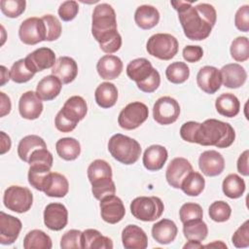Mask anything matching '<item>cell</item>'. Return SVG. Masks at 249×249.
<instances>
[{
  "label": "cell",
  "mask_w": 249,
  "mask_h": 249,
  "mask_svg": "<svg viewBox=\"0 0 249 249\" xmlns=\"http://www.w3.org/2000/svg\"><path fill=\"white\" fill-rule=\"evenodd\" d=\"M170 4L178 12L179 21L185 36L193 41L206 39L217 20L215 8L207 3L193 6V2L171 1Z\"/></svg>",
  "instance_id": "cell-1"
},
{
  "label": "cell",
  "mask_w": 249,
  "mask_h": 249,
  "mask_svg": "<svg viewBox=\"0 0 249 249\" xmlns=\"http://www.w3.org/2000/svg\"><path fill=\"white\" fill-rule=\"evenodd\" d=\"M91 34L101 51L111 54L122 47V36L118 32L115 10L107 3L98 4L92 13Z\"/></svg>",
  "instance_id": "cell-2"
},
{
  "label": "cell",
  "mask_w": 249,
  "mask_h": 249,
  "mask_svg": "<svg viewBox=\"0 0 249 249\" xmlns=\"http://www.w3.org/2000/svg\"><path fill=\"white\" fill-rule=\"evenodd\" d=\"M234 139L235 131L230 124L216 119H208L202 124H198L193 143L223 149L230 147Z\"/></svg>",
  "instance_id": "cell-3"
},
{
  "label": "cell",
  "mask_w": 249,
  "mask_h": 249,
  "mask_svg": "<svg viewBox=\"0 0 249 249\" xmlns=\"http://www.w3.org/2000/svg\"><path fill=\"white\" fill-rule=\"evenodd\" d=\"M108 151L121 163H135L141 155V146L135 139L122 133L114 134L108 142Z\"/></svg>",
  "instance_id": "cell-4"
},
{
  "label": "cell",
  "mask_w": 249,
  "mask_h": 249,
  "mask_svg": "<svg viewBox=\"0 0 249 249\" xmlns=\"http://www.w3.org/2000/svg\"><path fill=\"white\" fill-rule=\"evenodd\" d=\"M163 210V202L158 196H138L130 203L132 216L143 222L156 221L162 215Z\"/></svg>",
  "instance_id": "cell-5"
},
{
  "label": "cell",
  "mask_w": 249,
  "mask_h": 249,
  "mask_svg": "<svg viewBox=\"0 0 249 249\" xmlns=\"http://www.w3.org/2000/svg\"><path fill=\"white\" fill-rule=\"evenodd\" d=\"M146 49L152 56L161 60H170L177 54L179 44L171 34L156 33L148 39Z\"/></svg>",
  "instance_id": "cell-6"
},
{
  "label": "cell",
  "mask_w": 249,
  "mask_h": 249,
  "mask_svg": "<svg viewBox=\"0 0 249 249\" xmlns=\"http://www.w3.org/2000/svg\"><path fill=\"white\" fill-rule=\"evenodd\" d=\"M3 202L9 210L17 213H24L32 206L33 195L26 187L13 185L5 190Z\"/></svg>",
  "instance_id": "cell-7"
},
{
  "label": "cell",
  "mask_w": 249,
  "mask_h": 249,
  "mask_svg": "<svg viewBox=\"0 0 249 249\" xmlns=\"http://www.w3.org/2000/svg\"><path fill=\"white\" fill-rule=\"evenodd\" d=\"M149 116V109L146 104L140 101L128 103L119 114L118 124L126 130H132L139 127Z\"/></svg>",
  "instance_id": "cell-8"
},
{
  "label": "cell",
  "mask_w": 249,
  "mask_h": 249,
  "mask_svg": "<svg viewBox=\"0 0 249 249\" xmlns=\"http://www.w3.org/2000/svg\"><path fill=\"white\" fill-rule=\"evenodd\" d=\"M180 115V105L178 101L170 96L160 97L154 104V120L162 125L175 123Z\"/></svg>",
  "instance_id": "cell-9"
},
{
  "label": "cell",
  "mask_w": 249,
  "mask_h": 249,
  "mask_svg": "<svg viewBox=\"0 0 249 249\" xmlns=\"http://www.w3.org/2000/svg\"><path fill=\"white\" fill-rule=\"evenodd\" d=\"M112 167L104 160H95L88 167V178L91 190H104L114 184L112 180Z\"/></svg>",
  "instance_id": "cell-10"
},
{
  "label": "cell",
  "mask_w": 249,
  "mask_h": 249,
  "mask_svg": "<svg viewBox=\"0 0 249 249\" xmlns=\"http://www.w3.org/2000/svg\"><path fill=\"white\" fill-rule=\"evenodd\" d=\"M46 25L42 18H28L21 22L18 29V37L26 45L32 46L46 41Z\"/></svg>",
  "instance_id": "cell-11"
},
{
  "label": "cell",
  "mask_w": 249,
  "mask_h": 249,
  "mask_svg": "<svg viewBox=\"0 0 249 249\" xmlns=\"http://www.w3.org/2000/svg\"><path fill=\"white\" fill-rule=\"evenodd\" d=\"M100 215L103 221L109 224H117L125 215V208L122 199L115 196H107L100 200Z\"/></svg>",
  "instance_id": "cell-12"
},
{
  "label": "cell",
  "mask_w": 249,
  "mask_h": 249,
  "mask_svg": "<svg viewBox=\"0 0 249 249\" xmlns=\"http://www.w3.org/2000/svg\"><path fill=\"white\" fill-rule=\"evenodd\" d=\"M68 223L67 208L59 202H52L45 207L44 224L52 231H61Z\"/></svg>",
  "instance_id": "cell-13"
},
{
  "label": "cell",
  "mask_w": 249,
  "mask_h": 249,
  "mask_svg": "<svg viewBox=\"0 0 249 249\" xmlns=\"http://www.w3.org/2000/svg\"><path fill=\"white\" fill-rule=\"evenodd\" d=\"M193 171L191 162L185 158H174L167 166L165 178L169 186L174 189H180L185 177Z\"/></svg>",
  "instance_id": "cell-14"
},
{
  "label": "cell",
  "mask_w": 249,
  "mask_h": 249,
  "mask_svg": "<svg viewBox=\"0 0 249 249\" xmlns=\"http://www.w3.org/2000/svg\"><path fill=\"white\" fill-rule=\"evenodd\" d=\"M196 84L205 93L214 94L220 89L222 85L220 70L210 65L201 67L196 75Z\"/></svg>",
  "instance_id": "cell-15"
},
{
  "label": "cell",
  "mask_w": 249,
  "mask_h": 249,
  "mask_svg": "<svg viewBox=\"0 0 249 249\" xmlns=\"http://www.w3.org/2000/svg\"><path fill=\"white\" fill-rule=\"evenodd\" d=\"M24 59L29 69L34 73L53 68L56 61L54 52L46 47L33 51Z\"/></svg>",
  "instance_id": "cell-16"
},
{
  "label": "cell",
  "mask_w": 249,
  "mask_h": 249,
  "mask_svg": "<svg viewBox=\"0 0 249 249\" xmlns=\"http://www.w3.org/2000/svg\"><path fill=\"white\" fill-rule=\"evenodd\" d=\"M21 221L12 215L0 212V243L3 245L13 244L21 231Z\"/></svg>",
  "instance_id": "cell-17"
},
{
  "label": "cell",
  "mask_w": 249,
  "mask_h": 249,
  "mask_svg": "<svg viewBox=\"0 0 249 249\" xmlns=\"http://www.w3.org/2000/svg\"><path fill=\"white\" fill-rule=\"evenodd\" d=\"M198 166L204 175L208 177L218 176L225 169V160L215 150L204 151L198 158Z\"/></svg>",
  "instance_id": "cell-18"
},
{
  "label": "cell",
  "mask_w": 249,
  "mask_h": 249,
  "mask_svg": "<svg viewBox=\"0 0 249 249\" xmlns=\"http://www.w3.org/2000/svg\"><path fill=\"white\" fill-rule=\"evenodd\" d=\"M42 100L38 97L36 92L28 90L24 92L18 101V112L23 119L36 120L43 112Z\"/></svg>",
  "instance_id": "cell-19"
},
{
  "label": "cell",
  "mask_w": 249,
  "mask_h": 249,
  "mask_svg": "<svg viewBox=\"0 0 249 249\" xmlns=\"http://www.w3.org/2000/svg\"><path fill=\"white\" fill-rule=\"evenodd\" d=\"M222 84L229 89H238L244 85L247 73L244 67L238 63H229L224 65L221 70Z\"/></svg>",
  "instance_id": "cell-20"
},
{
  "label": "cell",
  "mask_w": 249,
  "mask_h": 249,
  "mask_svg": "<svg viewBox=\"0 0 249 249\" xmlns=\"http://www.w3.org/2000/svg\"><path fill=\"white\" fill-rule=\"evenodd\" d=\"M52 75L57 77L62 84H70L78 75V64L69 56H60L52 68Z\"/></svg>",
  "instance_id": "cell-21"
},
{
  "label": "cell",
  "mask_w": 249,
  "mask_h": 249,
  "mask_svg": "<svg viewBox=\"0 0 249 249\" xmlns=\"http://www.w3.org/2000/svg\"><path fill=\"white\" fill-rule=\"evenodd\" d=\"M123 61L117 55L105 54L100 57L96 63L98 75L104 80H114L118 78L123 71Z\"/></svg>",
  "instance_id": "cell-22"
},
{
  "label": "cell",
  "mask_w": 249,
  "mask_h": 249,
  "mask_svg": "<svg viewBox=\"0 0 249 249\" xmlns=\"http://www.w3.org/2000/svg\"><path fill=\"white\" fill-rule=\"evenodd\" d=\"M122 241L125 249H145L148 246L146 232L136 225H127L123 230Z\"/></svg>",
  "instance_id": "cell-23"
},
{
  "label": "cell",
  "mask_w": 249,
  "mask_h": 249,
  "mask_svg": "<svg viewBox=\"0 0 249 249\" xmlns=\"http://www.w3.org/2000/svg\"><path fill=\"white\" fill-rule=\"evenodd\" d=\"M168 153L165 147L161 145H151L143 155V164L149 171L160 170L167 160Z\"/></svg>",
  "instance_id": "cell-24"
},
{
  "label": "cell",
  "mask_w": 249,
  "mask_h": 249,
  "mask_svg": "<svg viewBox=\"0 0 249 249\" xmlns=\"http://www.w3.org/2000/svg\"><path fill=\"white\" fill-rule=\"evenodd\" d=\"M178 232L176 224L169 219H161L152 227V236L160 244H169L174 241Z\"/></svg>",
  "instance_id": "cell-25"
},
{
  "label": "cell",
  "mask_w": 249,
  "mask_h": 249,
  "mask_svg": "<svg viewBox=\"0 0 249 249\" xmlns=\"http://www.w3.org/2000/svg\"><path fill=\"white\" fill-rule=\"evenodd\" d=\"M61 89V81L54 75H48L39 81L35 92L42 101H51L60 93Z\"/></svg>",
  "instance_id": "cell-26"
},
{
  "label": "cell",
  "mask_w": 249,
  "mask_h": 249,
  "mask_svg": "<svg viewBox=\"0 0 249 249\" xmlns=\"http://www.w3.org/2000/svg\"><path fill=\"white\" fill-rule=\"evenodd\" d=\"M81 245L83 249H112L113 241L108 236L94 229H88L82 231Z\"/></svg>",
  "instance_id": "cell-27"
},
{
  "label": "cell",
  "mask_w": 249,
  "mask_h": 249,
  "mask_svg": "<svg viewBox=\"0 0 249 249\" xmlns=\"http://www.w3.org/2000/svg\"><path fill=\"white\" fill-rule=\"evenodd\" d=\"M134 21L138 27L144 30L155 27L160 21V13L151 5H141L134 13Z\"/></svg>",
  "instance_id": "cell-28"
},
{
  "label": "cell",
  "mask_w": 249,
  "mask_h": 249,
  "mask_svg": "<svg viewBox=\"0 0 249 249\" xmlns=\"http://www.w3.org/2000/svg\"><path fill=\"white\" fill-rule=\"evenodd\" d=\"M154 67L152 63L144 58H135L131 60L126 66V75L127 77L137 83H141L145 81L154 71Z\"/></svg>",
  "instance_id": "cell-29"
},
{
  "label": "cell",
  "mask_w": 249,
  "mask_h": 249,
  "mask_svg": "<svg viewBox=\"0 0 249 249\" xmlns=\"http://www.w3.org/2000/svg\"><path fill=\"white\" fill-rule=\"evenodd\" d=\"M96 104L104 109L113 107L118 100V89L109 82L101 83L94 91Z\"/></svg>",
  "instance_id": "cell-30"
},
{
  "label": "cell",
  "mask_w": 249,
  "mask_h": 249,
  "mask_svg": "<svg viewBox=\"0 0 249 249\" xmlns=\"http://www.w3.org/2000/svg\"><path fill=\"white\" fill-rule=\"evenodd\" d=\"M69 191V183L66 177L58 172H51L44 193L51 197H64Z\"/></svg>",
  "instance_id": "cell-31"
},
{
  "label": "cell",
  "mask_w": 249,
  "mask_h": 249,
  "mask_svg": "<svg viewBox=\"0 0 249 249\" xmlns=\"http://www.w3.org/2000/svg\"><path fill=\"white\" fill-rule=\"evenodd\" d=\"M215 107L220 115L227 118H233L239 113L240 102L234 94L226 92L217 97Z\"/></svg>",
  "instance_id": "cell-32"
},
{
  "label": "cell",
  "mask_w": 249,
  "mask_h": 249,
  "mask_svg": "<svg viewBox=\"0 0 249 249\" xmlns=\"http://www.w3.org/2000/svg\"><path fill=\"white\" fill-rule=\"evenodd\" d=\"M41 148H47V144L42 137L35 134L26 135L18 145V155L21 160L28 162L32 153Z\"/></svg>",
  "instance_id": "cell-33"
},
{
  "label": "cell",
  "mask_w": 249,
  "mask_h": 249,
  "mask_svg": "<svg viewBox=\"0 0 249 249\" xmlns=\"http://www.w3.org/2000/svg\"><path fill=\"white\" fill-rule=\"evenodd\" d=\"M57 155L64 160H74L81 154V145L73 137L60 138L55 143Z\"/></svg>",
  "instance_id": "cell-34"
},
{
  "label": "cell",
  "mask_w": 249,
  "mask_h": 249,
  "mask_svg": "<svg viewBox=\"0 0 249 249\" xmlns=\"http://www.w3.org/2000/svg\"><path fill=\"white\" fill-rule=\"evenodd\" d=\"M60 110L73 120L80 122L86 117L88 113V105L82 96L73 95L65 101L63 107Z\"/></svg>",
  "instance_id": "cell-35"
},
{
  "label": "cell",
  "mask_w": 249,
  "mask_h": 249,
  "mask_svg": "<svg viewBox=\"0 0 249 249\" xmlns=\"http://www.w3.org/2000/svg\"><path fill=\"white\" fill-rule=\"evenodd\" d=\"M245 182L237 174H229L223 181L222 190L226 196L230 198H239L245 192Z\"/></svg>",
  "instance_id": "cell-36"
},
{
  "label": "cell",
  "mask_w": 249,
  "mask_h": 249,
  "mask_svg": "<svg viewBox=\"0 0 249 249\" xmlns=\"http://www.w3.org/2000/svg\"><path fill=\"white\" fill-rule=\"evenodd\" d=\"M183 233L188 240L201 242L207 237L208 228L202 219L191 220L183 223Z\"/></svg>",
  "instance_id": "cell-37"
},
{
  "label": "cell",
  "mask_w": 249,
  "mask_h": 249,
  "mask_svg": "<svg viewBox=\"0 0 249 249\" xmlns=\"http://www.w3.org/2000/svg\"><path fill=\"white\" fill-rule=\"evenodd\" d=\"M52 247L51 237L41 230L30 231L23 239L24 249H51Z\"/></svg>",
  "instance_id": "cell-38"
},
{
  "label": "cell",
  "mask_w": 249,
  "mask_h": 249,
  "mask_svg": "<svg viewBox=\"0 0 249 249\" xmlns=\"http://www.w3.org/2000/svg\"><path fill=\"white\" fill-rule=\"evenodd\" d=\"M205 187V180L203 176L196 171L190 172L181 184V190L189 196H199Z\"/></svg>",
  "instance_id": "cell-39"
},
{
  "label": "cell",
  "mask_w": 249,
  "mask_h": 249,
  "mask_svg": "<svg viewBox=\"0 0 249 249\" xmlns=\"http://www.w3.org/2000/svg\"><path fill=\"white\" fill-rule=\"evenodd\" d=\"M51 168L39 165H30L28 169V182L36 190L44 192L48 178L51 174Z\"/></svg>",
  "instance_id": "cell-40"
},
{
  "label": "cell",
  "mask_w": 249,
  "mask_h": 249,
  "mask_svg": "<svg viewBox=\"0 0 249 249\" xmlns=\"http://www.w3.org/2000/svg\"><path fill=\"white\" fill-rule=\"evenodd\" d=\"M165 76L172 84H182L189 79L190 68L185 62L175 61L167 66Z\"/></svg>",
  "instance_id": "cell-41"
},
{
  "label": "cell",
  "mask_w": 249,
  "mask_h": 249,
  "mask_svg": "<svg viewBox=\"0 0 249 249\" xmlns=\"http://www.w3.org/2000/svg\"><path fill=\"white\" fill-rule=\"evenodd\" d=\"M10 75H11L12 81H14L17 84H22L31 80L34 77L35 73L29 69V67L25 62V59L21 58L17 60L12 65L10 70Z\"/></svg>",
  "instance_id": "cell-42"
},
{
  "label": "cell",
  "mask_w": 249,
  "mask_h": 249,
  "mask_svg": "<svg viewBox=\"0 0 249 249\" xmlns=\"http://www.w3.org/2000/svg\"><path fill=\"white\" fill-rule=\"evenodd\" d=\"M231 55L238 62H244L249 58V40L245 36H239L233 39L231 44Z\"/></svg>",
  "instance_id": "cell-43"
},
{
  "label": "cell",
  "mask_w": 249,
  "mask_h": 249,
  "mask_svg": "<svg viewBox=\"0 0 249 249\" xmlns=\"http://www.w3.org/2000/svg\"><path fill=\"white\" fill-rule=\"evenodd\" d=\"M208 214L211 220L217 223H223L230 219L231 208L224 200H216L212 202L208 209Z\"/></svg>",
  "instance_id": "cell-44"
},
{
  "label": "cell",
  "mask_w": 249,
  "mask_h": 249,
  "mask_svg": "<svg viewBox=\"0 0 249 249\" xmlns=\"http://www.w3.org/2000/svg\"><path fill=\"white\" fill-rule=\"evenodd\" d=\"M0 7L6 17L15 18L25 11L26 2L24 0H1Z\"/></svg>",
  "instance_id": "cell-45"
},
{
  "label": "cell",
  "mask_w": 249,
  "mask_h": 249,
  "mask_svg": "<svg viewBox=\"0 0 249 249\" xmlns=\"http://www.w3.org/2000/svg\"><path fill=\"white\" fill-rule=\"evenodd\" d=\"M42 19L46 25V41H55L57 40L62 32L61 23L58 18L53 15H45Z\"/></svg>",
  "instance_id": "cell-46"
},
{
  "label": "cell",
  "mask_w": 249,
  "mask_h": 249,
  "mask_svg": "<svg viewBox=\"0 0 249 249\" xmlns=\"http://www.w3.org/2000/svg\"><path fill=\"white\" fill-rule=\"evenodd\" d=\"M179 217L182 223L196 219H202L203 210L197 203L187 202L181 206L179 210Z\"/></svg>",
  "instance_id": "cell-47"
},
{
  "label": "cell",
  "mask_w": 249,
  "mask_h": 249,
  "mask_svg": "<svg viewBox=\"0 0 249 249\" xmlns=\"http://www.w3.org/2000/svg\"><path fill=\"white\" fill-rule=\"evenodd\" d=\"M53 162V155L47 148H41L35 150L29 158V165H39L52 168Z\"/></svg>",
  "instance_id": "cell-48"
},
{
  "label": "cell",
  "mask_w": 249,
  "mask_h": 249,
  "mask_svg": "<svg viewBox=\"0 0 249 249\" xmlns=\"http://www.w3.org/2000/svg\"><path fill=\"white\" fill-rule=\"evenodd\" d=\"M82 231L79 230L67 231L60 239V247L62 249H79L81 245Z\"/></svg>",
  "instance_id": "cell-49"
},
{
  "label": "cell",
  "mask_w": 249,
  "mask_h": 249,
  "mask_svg": "<svg viewBox=\"0 0 249 249\" xmlns=\"http://www.w3.org/2000/svg\"><path fill=\"white\" fill-rule=\"evenodd\" d=\"M231 242L236 248L249 246V221L246 220L232 234Z\"/></svg>",
  "instance_id": "cell-50"
},
{
  "label": "cell",
  "mask_w": 249,
  "mask_h": 249,
  "mask_svg": "<svg viewBox=\"0 0 249 249\" xmlns=\"http://www.w3.org/2000/svg\"><path fill=\"white\" fill-rule=\"evenodd\" d=\"M57 13L63 21H71L79 13V5L74 0L64 1L60 4Z\"/></svg>",
  "instance_id": "cell-51"
},
{
  "label": "cell",
  "mask_w": 249,
  "mask_h": 249,
  "mask_svg": "<svg viewBox=\"0 0 249 249\" xmlns=\"http://www.w3.org/2000/svg\"><path fill=\"white\" fill-rule=\"evenodd\" d=\"M79 122L73 120L69 116H67L65 113H63L61 110L58 111L54 118V125L57 130L61 132H71L75 129Z\"/></svg>",
  "instance_id": "cell-52"
},
{
  "label": "cell",
  "mask_w": 249,
  "mask_h": 249,
  "mask_svg": "<svg viewBox=\"0 0 249 249\" xmlns=\"http://www.w3.org/2000/svg\"><path fill=\"white\" fill-rule=\"evenodd\" d=\"M234 25L242 32L249 31V5H243L238 8L234 16Z\"/></svg>",
  "instance_id": "cell-53"
},
{
  "label": "cell",
  "mask_w": 249,
  "mask_h": 249,
  "mask_svg": "<svg viewBox=\"0 0 249 249\" xmlns=\"http://www.w3.org/2000/svg\"><path fill=\"white\" fill-rule=\"evenodd\" d=\"M160 76L159 71L156 68L154 69L153 73L145 81L136 84L137 88L140 90L147 93L154 92L160 87Z\"/></svg>",
  "instance_id": "cell-54"
},
{
  "label": "cell",
  "mask_w": 249,
  "mask_h": 249,
  "mask_svg": "<svg viewBox=\"0 0 249 249\" xmlns=\"http://www.w3.org/2000/svg\"><path fill=\"white\" fill-rule=\"evenodd\" d=\"M183 57L187 62L195 63L201 59L203 56V50L200 46L188 45L183 49Z\"/></svg>",
  "instance_id": "cell-55"
},
{
  "label": "cell",
  "mask_w": 249,
  "mask_h": 249,
  "mask_svg": "<svg viewBox=\"0 0 249 249\" xmlns=\"http://www.w3.org/2000/svg\"><path fill=\"white\" fill-rule=\"evenodd\" d=\"M248 157H249V151L245 150L238 158L237 160V171L243 175L248 176L249 175V167H248Z\"/></svg>",
  "instance_id": "cell-56"
},
{
  "label": "cell",
  "mask_w": 249,
  "mask_h": 249,
  "mask_svg": "<svg viewBox=\"0 0 249 249\" xmlns=\"http://www.w3.org/2000/svg\"><path fill=\"white\" fill-rule=\"evenodd\" d=\"M0 97H1V105H0V117H4L6 115H8L11 112V108H12V103H11V99L8 95H6L3 91L0 92Z\"/></svg>",
  "instance_id": "cell-57"
},
{
  "label": "cell",
  "mask_w": 249,
  "mask_h": 249,
  "mask_svg": "<svg viewBox=\"0 0 249 249\" xmlns=\"http://www.w3.org/2000/svg\"><path fill=\"white\" fill-rule=\"evenodd\" d=\"M1 155H4L11 149V139L9 135H7L4 131H1Z\"/></svg>",
  "instance_id": "cell-58"
},
{
  "label": "cell",
  "mask_w": 249,
  "mask_h": 249,
  "mask_svg": "<svg viewBox=\"0 0 249 249\" xmlns=\"http://www.w3.org/2000/svg\"><path fill=\"white\" fill-rule=\"evenodd\" d=\"M0 69H1V86H4L11 79V75H10V71H8V69L4 65H2Z\"/></svg>",
  "instance_id": "cell-59"
},
{
  "label": "cell",
  "mask_w": 249,
  "mask_h": 249,
  "mask_svg": "<svg viewBox=\"0 0 249 249\" xmlns=\"http://www.w3.org/2000/svg\"><path fill=\"white\" fill-rule=\"evenodd\" d=\"M203 245L199 242V241H196V240H189L185 245L184 248H192V249H196V248H202Z\"/></svg>",
  "instance_id": "cell-60"
},
{
  "label": "cell",
  "mask_w": 249,
  "mask_h": 249,
  "mask_svg": "<svg viewBox=\"0 0 249 249\" xmlns=\"http://www.w3.org/2000/svg\"><path fill=\"white\" fill-rule=\"evenodd\" d=\"M203 247H221V248H227V245L225 243H223L220 240H216L212 243H209L207 245H203Z\"/></svg>",
  "instance_id": "cell-61"
}]
</instances>
